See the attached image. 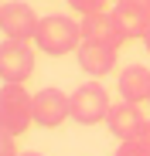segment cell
Masks as SVG:
<instances>
[{
  "label": "cell",
  "mask_w": 150,
  "mask_h": 156,
  "mask_svg": "<svg viewBox=\"0 0 150 156\" xmlns=\"http://www.w3.org/2000/svg\"><path fill=\"white\" fill-rule=\"evenodd\" d=\"M75 58H79V68L89 78H106L116 68V48L99 44V41H82L79 51H75Z\"/></svg>",
  "instance_id": "obj_9"
},
{
  "label": "cell",
  "mask_w": 150,
  "mask_h": 156,
  "mask_svg": "<svg viewBox=\"0 0 150 156\" xmlns=\"http://www.w3.org/2000/svg\"><path fill=\"white\" fill-rule=\"evenodd\" d=\"M34 75V48L31 41H10L4 37L0 44V78L10 85H24Z\"/></svg>",
  "instance_id": "obj_4"
},
{
  "label": "cell",
  "mask_w": 150,
  "mask_h": 156,
  "mask_svg": "<svg viewBox=\"0 0 150 156\" xmlns=\"http://www.w3.org/2000/svg\"><path fill=\"white\" fill-rule=\"evenodd\" d=\"M38 24H41V17L31 10V4H24V0H4V7H0V31H4V37L34 44Z\"/></svg>",
  "instance_id": "obj_6"
},
{
  "label": "cell",
  "mask_w": 150,
  "mask_h": 156,
  "mask_svg": "<svg viewBox=\"0 0 150 156\" xmlns=\"http://www.w3.org/2000/svg\"><path fill=\"white\" fill-rule=\"evenodd\" d=\"M82 41H85L82 37V24H75L65 14L41 17L38 34H34V48L41 51V55H48V58H65V55H72V51H79Z\"/></svg>",
  "instance_id": "obj_1"
},
{
  "label": "cell",
  "mask_w": 150,
  "mask_h": 156,
  "mask_svg": "<svg viewBox=\"0 0 150 156\" xmlns=\"http://www.w3.org/2000/svg\"><path fill=\"white\" fill-rule=\"evenodd\" d=\"M113 156H150V153H147L137 139H123V143L116 146V153H113Z\"/></svg>",
  "instance_id": "obj_13"
},
{
  "label": "cell",
  "mask_w": 150,
  "mask_h": 156,
  "mask_svg": "<svg viewBox=\"0 0 150 156\" xmlns=\"http://www.w3.org/2000/svg\"><path fill=\"white\" fill-rule=\"evenodd\" d=\"M68 119H72V95L68 92H62L55 85H44L41 92H34V126L58 129Z\"/></svg>",
  "instance_id": "obj_5"
},
{
  "label": "cell",
  "mask_w": 150,
  "mask_h": 156,
  "mask_svg": "<svg viewBox=\"0 0 150 156\" xmlns=\"http://www.w3.org/2000/svg\"><path fill=\"white\" fill-rule=\"evenodd\" d=\"M116 88H119V95L126 102H133V105L150 102V68H143V65L123 68L119 78H116Z\"/></svg>",
  "instance_id": "obj_11"
},
{
  "label": "cell",
  "mask_w": 150,
  "mask_h": 156,
  "mask_svg": "<svg viewBox=\"0 0 150 156\" xmlns=\"http://www.w3.org/2000/svg\"><path fill=\"white\" fill-rule=\"evenodd\" d=\"M0 126L7 136H24L34 126V95L24 85L4 82V88H0Z\"/></svg>",
  "instance_id": "obj_2"
},
{
  "label": "cell",
  "mask_w": 150,
  "mask_h": 156,
  "mask_svg": "<svg viewBox=\"0 0 150 156\" xmlns=\"http://www.w3.org/2000/svg\"><path fill=\"white\" fill-rule=\"evenodd\" d=\"M21 156H41V153H21Z\"/></svg>",
  "instance_id": "obj_17"
},
{
  "label": "cell",
  "mask_w": 150,
  "mask_h": 156,
  "mask_svg": "<svg viewBox=\"0 0 150 156\" xmlns=\"http://www.w3.org/2000/svg\"><path fill=\"white\" fill-rule=\"evenodd\" d=\"M143 112H140V105H133V102H126L123 98L119 105H113L109 109V115H106V129L123 143V139H137V133L143 129Z\"/></svg>",
  "instance_id": "obj_10"
},
{
  "label": "cell",
  "mask_w": 150,
  "mask_h": 156,
  "mask_svg": "<svg viewBox=\"0 0 150 156\" xmlns=\"http://www.w3.org/2000/svg\"><path fill=\"white\" fill-rule=\"evenodd\" d=\"M113 17L119 24V31L126 34V41H143L147 31H150V7L147 0H116L113 7Z\"/></svg>",
  "instance_id": "obj_7"
},
{
  "label": "cell",
  "mask_w": 150,
  "mask_h": 156,
  "mask_svg": "<svg viewBox=\"0 0 150 156\" xmlns=\"http://www.w3.org/2000/svg\"><path fill=\"white\" fill-rule=\"evenodd\" d=\"M137 143H140V146H143V149L150 153V119L143 122V129H140V133H137Z\"/></svg>",
  "instance_id": "obj_15"
},
{
  "label": "cell",
  "mask_w": 150,
  "mask_h": 156,
  "mask_svg": "<svg viewBox=\"0 0 150 156\" xmlns=\"http://www.w3.org/2000/svg\"><path fill=\"white\" fill-rule=\"evenodd\" d=\"M14 139H17V136H7V133H4V139H0V156H21L17 146H14Z\"/></svg>",
  "instance_id": "obj_14"
},
{
  "label": "cell",
  "mask_w": 150,
  "mask_h": 156,
  "mask_svg": "<svg viewBox=\"0 0 150 156\" xmlns=\"http://www.w3.org/2000/svg\"><path fill=\"white\" fill-rule=\"evenodd\" d=\"M147 7H150V0H147Z\"/></svg>",
  "instance_id": "obj_18"
},
{
  "label": "cell",
  "mask_w": 150,
  "mask_h": 156,
  "mask_svg": "<svg viewBox=\"0 0 150 156\" xmlns=\"http://www.w3.org/2000/svg\"><path fill=\"white\" fill-rule=\"evenodd\" d=\"M109 109H113L109 92L99 85L96 78L72 92V119H75V126H99V122H106Z\"/></svg>",
  "instance_id": "obj_3"
},
{
  "label": "cell",
  "mask_w": 150,
  "mask_h": 156,
  "mask_svg": "<svg viewBox=\"0 0 150 156\" xmlns=\"http://www.w3.org/2000/svg\"><path fill=\"white\" fill-rule=\"evenodd\" d=\"M79 24H82V37H85V41L109 44V48H116V51L126 44V34L119 31V24H116L113 10H96V14H85Z\"/></svg>",
  "instance_id": "obj_8"
},
{
  "label": "cell",
  "mask_w": 150,
  "mask_h": 156,
  "mask_svg": "<svg viewBox=\"0 0 150 156\" xmlns=\"http://www.w3.org/2000/svg\"><path fill=\"white\" fill-rule=\"evenodd\" d=\"M65 4L75 10V14H96V10H106V4H109V0H65Z\"/></svg>",
  "instance_id": "obj_12"
},
{
  "label": "cell",
  "mask_w": 150,
  "mask_h": 156,
  "mask_svg": "<svg viewBox=\"0 0 150 156\" xmlns=\"http://www.w3.org/2000/svg\"><path fill=\"white\" fill-rule=\"evenodd\" d=\"M143 44H147V51H150V31H147V37H143Z\"/></svg>",
  "instance_id": "obj_16"
}]
</instances>
